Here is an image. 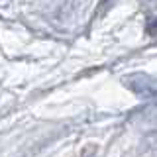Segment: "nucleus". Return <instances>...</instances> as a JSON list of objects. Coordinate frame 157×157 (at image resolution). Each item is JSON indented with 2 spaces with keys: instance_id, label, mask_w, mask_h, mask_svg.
I'll list each match as a JSON object with an SVG mask.
<instances>
[{
  "instance_id": "obj_1",
  "label": "nucleus",
  "mask_w": 157,
  "mask_h": 157,
  "mask_svg": "<svg viewBox=\"0 0 157 157\" xmlns=\"http://www.w3.org/2000/svg\"><path fill=\"white\" fill-rule=\"evenodd\" d=\"M124 85L134 94L141 96V98H155L157 96V78L147 75V73H134V75L124 77Z\"/></svg>"
},
{
  "instance_id": "obj_2",
  "label": "nucleus",
  "mask_w": 157,
  "mask_h": 157,
  "mask_svg": "<svg viewBox=\"0 0 157 157\" xmlns=\"http://www.w3.org/2000/svg\"><path fill=\"white\" fill-rule=\"evenodd\" d=\"M145 33H149V36H157V16L147 20V24H145Z\"/></svg>"
}]
</instances>
